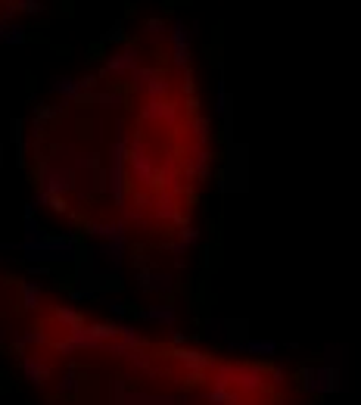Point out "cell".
Returning <instances> with one entry per match:
<instances>
[{"label": "cell", "mask_w": 361, "mask_h": 405, "mask_svg": "<svg viewBox=\"0 0 361 405\" xmlns=\"http://www.w3.org/2000/svg\"><path fill=\"white\" fill-rule=\"evenodd\" d=\"M128 181H131V175H128V125L119 119L115 137L106 153V165H103V194L119 209H128Z\"/></svg>", "instance_id": "obj_1"}, {"label": "cell", "mask_w": 361, "mask_h": 405, "mask_svg": "<svg viewBox=\"0 0 361 405\" xmlns=\"http://www.w3.org/2000/svg\"><path fill=\"white\" fill-rule=\"evenodd\" d=\"M16 253H22L32 265L40 262V265H69V268H75L81 262V256H84V246H81V240L75 234H62V237L47 234L40 240H19Z\"/></svg>", "instance_id": "obj_2"}, {"label": "cell", "mask_w": 361, "mask_h": 405, "mask_svg": "<svg viewBox=\"0 0 361 405\" xmlns=\"http://www.w3.org/2000/svg\"><path fill=\"white\" fill-rule=\"evenodd\" d=\"M128 175H131V181L141 184V187L159 184V162L153 159V153H150L147 141L141 135H134L128 141Z\"/></svg>", "instance_id": "obj_3"}, {"label": "cell", "mask_w": 361, "mask_h": 405, "mask_svg": "<svg viewBox=\"0 0 361 405\" xmlns=\"http://www.w3.org/2000/svg\"><path fill=\"white\" fill-rule=\"evenodd\" d=\"M299 384L305 393H314V396H324V393H336L346 386V371L334 368V364H305L299 371Z\"/></svg>", "instance_id": "obj_4"}, {"label": "cell", "mask_w": 361, "mask_h": 405, "mask_svg": "<svg viewBox=\"0 0 361 405\" xmlns=\"http://www.w3.org/2000/svg\"><path fill=\"white\" fill-rule=\"evenodd\" d=\"M168 60L178 72H187L190 69V60H194V32H190V22L184 19H174L168 25Z\"/></svg>", "instance_id": "obj_5"}, {"label": "cell", "mask_w": 361, "mask_h": 405, "mask_svg": "<svg viewBox=\"0 0 361 405\" xmlns=\"http://www.w3.org/2000/svg\"><path fill=\"white\" fill-rule=\"evenodd\" d=\"M131 88L147 100H165L168 91H172V81L159 66H141L131 75Z\"/></svg>", "instance_id": "obj_6"}, {"label": "cell", "mask_w": 361, "mask_h": 405, "mask_svg": "<svg viewBox=\"0 0 361 405\" xmlns=\"http://www.w3.org/2000/svg\"><path fill=\"white\" fill-rule=\"evenodd\" d=\"M141 69V47L137 44H121V47L109 50L106 62H103V75L109 78H131Z\"/></svg>", "instance_id": "obj_7"}, {"label": "cell", "mask_w": 361, "mask_h": 405, "mask_svg": "<svg viewBox=\"0 0 361 405\" xmlns=\"http://www.w3.org/2000/svg\"><path fill=\"white\" fill-rule=\"evenodd\" d=\"M19 374L32 390H44V386L54 380L50 362H44V356H38V352H22L19 356Z\"/></svg>", "instance_id": "obj_8"}, {"label": "cell", "mask_w": 361, "mask_h": 405, "mask_svg": "<svg viewBox=\"0 0 361 405\" xmlns=\"http://www.w3.org/2000/svg\"><path fill=\"white\" fill-rule=\"evenodd\" d=\"M134 281H137V287H141L143 293H150V297H168V293L174 290V275L172 271H162V268H137Z\"/></svg>", "instance_id": "obj_9"}, {"label": "cell", "mask_w": 361, "mask_h": 405, "mask_svg": "<svg viewBox=\"0 0 361 405\" xmlns=\"http://www.w3.org/2000/svg\"><path fill=\"white\" fill-rule=\"evenodd\" d=\"M224 349L243 352V356H253V358H271L281 352V343L277 340H259V337H231L224 340Z\"/></svg>", "instance_id": "obj_10"}, {"label": "cell", "mask_w": 361, "mask_h": 405, "mask_svg": "<svg viewBox=\"0 0 361 405\" xmlns=\"http://www.w3.org/2000/svg\"><path fill=\"white\" fill-rule=\"evenodd\" d=\"M237 334H243V337H246V324L231 321V318H221V315H212V318H206V321H202L200 337L209 340V343H224V340L237 337Z\"/></svg>", "instance_id": "obj_11"}, {"label": "cell", "mask_w": 361, "mask_h": 405, "mask_svg": "<svg viewBox=\"0 0 361 405\" xmlns=\"http://www.w3.org/2000/svg\"><path fill=\"white\" fill-rule=\"evenodd\" d=\"M172 356H174V362H180L184 368H187V374H190L187 380H200L209 368H215V358L209 356V352H202V349L180 346V349H172Z\"/></svg>", "instance_id": "obj_12"}, {"label": "cell", "mask_w": 361, "mask_h": 405, "mask_svg": "<svg viewBox=\"0 0 361 405\" xmlns=\"http://www.w3.org/2000/svg\"><path fill=\"white\" fill-rule=\"evenodd\" d=\"M141 121L143 125H178V106L172 100H147L141 106Z\"/></svg>", "instance_id": "obj_13"}, {"label": "cell", "mask_w": 361, "mask_h": 405, "mask_svg": "<svg viewBox=\"0 0 361 405\" xmlns=\"http://www.w3.org/2000/svg\"><path fill=\"white\" fill-rule=\"evenodd\" d=\"M50 94L60 97V109L62 106H72V103H81L87 100L84 91H81V81L72 78V75H50Z\"/></svg>", "instance_id": "obj_14"}, {"label": "cell", "mask_w": 361, "mask_h": 405, "mask_svg": "<svg viewBox=\"0 0 361 405\" xmlns=\"http://www.w3.org/2000/svg\"><path fill=\"white\" fill-rule=\"evenodd\" d=\"M7 343L16 352H32V346H47V331L44 327H7Z\"/></svg>", "instance_id": "obj_15"}, {"label": "cell", "mask_w": 361, "mask_h": 405, "mask_svg": "<svg viewBox=\"0 0 361 405\" xmlns=\"http://www.w3.org/2000/svg\"><path fill=\"white\" fill-rule=\"evenodd\" d=\"M137 315V321L143 324H156V327H174L178 324V309L168 303H150V305H141V309L134 312Z\"/></svg>", "instance_id": "obj_16"}, {"label": "cell", "mask_w": 361, "mask_h": 405, "mask_svg": "<svg viewBox=\"0 0 361 405\" xmlns=\"http://www.w3.org/2000/svg\"><path fill=\"white\" fill-rule=\"evenodd\" d=\"M84 234L91 240H125L128 237V222L125 218H97V222L84 224Z\"/></svg>", "instance_id": "obj_17"}, {"label": "cell", "mask_w": 361, "mask_h": 405, "mask_svg": "<svg viewBox=\"0 0 361 405\" xmlns=\"http://www.w3.org/2000/svg\"><path fill=\"white\" fill-rule=\"evenodd\" d=\"M153 212H156L159 222L178 224V228L187 224V212H178V200H174V194H168V190H162V194L153 196Z\"/></svg>", "instance_id": "obj_18"}, {"label": "cell", "mask_w": 361, "mask_h": 405, "mask_svg": "<svg viewBox=\"0 0 361 405\" xmlns=\"http://www.w3.org/2000/svg\"><path fill=\"white\" fill-rule=\"evenodd\" d=\"M212 159L215 156L206 150V143H194V147L187 150V159H184V175L209 178V172H212Z\"/></svg>", "instance_id": "obj_19"}, {"label": "cell", "mask_w": 361, "mask_h": 405, "mask_svg": "<svg viewBox=\"0 0 361 405\" xmlns=\"http://www.w3.org/2000/svg\"><path fill=\"white\" fill-rule=\"evenodd\" d=\"M200 240H202V231L196 228V224H184V228L178 231V237L168 243V253H172L174 259H184L190 250L200 246Z\"/></svg>", "instance_id": "obj_20"}, {"label": "cell", "mask_w": 361, "mask_h": 405, "mask_svg": "<svg viewBox=\"0 0 361 405\" xmlns=\"http://www.w3.org/2000/svg\"><path fill=\"white\" fill-rule=\"evenodd\" d=\"M19 305L25 312L44 309V284L32 281V277H22L19 281Z\"/></svg>", "instance_id": "obj_21"}, {"label": "cell", "mask_w": 361, "mask_h": 405, "mask_svg": "<svg viewBox=\"0 0 361 405\" xmlns=\"http://www.w3.org/2000/svg\"><path fill=\"white\" fill-rule=\"evenodd\" d=\"M28 40V28L16 19H7V16H0V44H7V47H16V44H25Z\"/></svg>", "instance_id": "obj_22"}, {"label": "cell", "mask_w": 361, "mask_h": 405, "mask_svg": "<svg viewBox=\"0 0 361 405\" xmlns=\"http://www.w3.org/2000/svg\"><path fill=\"white\" fill-rule=\"evenodd\" d=\"M54 321L60 324L62 331L66 334H72V331H78V327H84V315H81V309L78 305H56V312H54Z\"/></svg>", "instance_id": "obj_23"}, {"label": "cell", "mask_w": 361, "mask_h": 405, "mask_svg": "<svg viewBox=\"0 0 361 405\" xmlns=\"http://www.w3.org/2000/svg\"><path fill=\"white\" fill-rule=\"evenodd\" d=\"M54 390H56V396H78L81 393V374H78V368L75 364H69L66 371L56 378V384H54Z\"/></svg>", "instance_id": "obj_24"}, {"label": "cell", "mask_w": 361, "mask_h": 405, "mask_svg": "<svg viewBox=\"0 0 361 405\" xmlns=\"http://www.w3.org/2000/svg\"><path fill=\"white\" fill-rule=\"evenodd\" d=\"M87 100L94 103V106H100V109H115V113H121V109H125V94H121L119 88L94 91V94L87 97Z\"/></svg>", "instance_id": "obj_25"}, {"label": "cell", "mask_w": 361, "mask_h": 405, "mask_svg": "<svg viewBox=\"0 0 361 405\" xmlns=\"http://www.w3.org/2000/svg\"><path fill=\"white\" fill-rule=\"evenodd\" d=\"M215 115H218V121H231V94H228V81H224V69H218V88H215Z\"/></svg>", "instance_id": "obj_26"}, {"label": "cell", "mask_w": 361, "mask_h": 405, "mask_svg": "<svg viewBox=\"0 0 361 405\" xmlns=\"http://www.w3.org/2000/svg\"><path fill=\"white\" fill-rule=\"evenodd\" d=\"M125 362L131 364V371L143 374V378H156V374H159V368H156V358L150 356V352H143V349H131V356H128Z\"/></svg>", "instance_id": "obj_27"}, {"label": "cell", "mask_w": 361, "mask_h": 405, "mask_svg": "<svg viewBox=\"0 0 361 405\" xmlns=\"http://www.w3.org/2000/svg\"><path fill=\"white\" fill-rule=\"evenodd\" d=\"M94 303H100L103 309H106L109 315L115 318V321H128V312H131V309H128V305H131V303H128V299L115 297V293H100V297H97Z\"/></svg>", "instance_id": "obj_28"}, {"label": "cell", "mask_w": 361, "mask_h": 405, "mask_svg": "<svg viewBox=\"0 0 361 405\" xmlns=\"http://www.w3.org/2000/svg\"><path fill=\"white\" fill-rule=\"evenodd\" d=\"M119 340L125 346H131V349H143V346H147L143 331L137 327V324H131V321H119Z\"/></svg>", "instance_id": "obj_29"}, {"label": "cell", "mask_w": 361, "mask_h": 405, "mask_svg": "<svg viewBox=\"0 0 361 405\" xmlns=\"http://www.w3.org/2000/svg\"><path fill=\"white\" fill-rule=\"evenodd\" d=\"M125 38H128V32H125V22H113V25H109L106 28V32H103L100 34V44H103V47H121V44H125Z\"/></svg>", "instance_id": "obj_30"}, {"label": "cell", "mask_w": 361, "mask_h": 405, "mask_svg": "<svg viewBox=\"0 0 361 405\" xmlns=\"http://www.w3.org/2000/svg\"><path fill=\"white\" fill-rule=\"evenodd\" d=\"M143 32H147V40H150V44H162V40L168 38V22L159 19V16H153V19L143 22Z\"/></svg>", "instance_id": "obj_31"}, {"label": "cell", "mask_w": 361, "mask_h": 405, "mask_svg": "<svg viewBox=\"0 0 361 405\" xmlns=\"http://www.w3.org/2000/svg\"><path fill=\"white\" fill-rule=\"evenodd\" d=\"M190 131H194V141L196 143H206L209 137H212V119H206V115H190Z\"/></svg>", "instance_id": "obj_32"}, {"label": "cell", "mask_w": 361, "mask_h": 405, "mask_svg": "<svg viewBox=\"0 0 361 405\" xmlns=\"http://www.w3.org/2000/svg\"><path fill=\"white\" fill-rule=\"evenodd\" d=\"M56 109H60V106H50V103H38V106H34V119H32V121L47 131V128H50V121L56 119Z\"/></svg>", "instance_id": "obj_33"}, {"label": "cell", "mask_w": 361, "mask_h": 405, "mask_svg": "<svg viewBox=\"0 0 361 405\" xmlns=\"http://www.w3.org/2000/svg\"><path fill=\"white\" fill-rule=\"evenodd\" d=\"M202 399H206L209 405H237V396H234V393H228L224 386H215V390H209Z\"/></svg>", "instance_id": "obj_34"}, {"label": "cell", "mask_w": 361, "mask_h": 405, "mask_svg": "<svg viewBox=\"0 0 361 405\" xmlns=\"http://www.w3.org/2000/svg\"><path fill=\"white\" fill-rule=\"evenodd\" d=\"M22 231H25V237H22V240H40V237H47V231H44V224L38 222V216L22 218Z\"/></svg>", "instance_id": "obj_35"}, {"label": "cell", "mask_w": 361, "mask_h": 405, "mask_svg": "<svg viewBox=\"0 0 361 405\" xmlns=\"http://www.w3.org/2000/svg\"><path fill=\"white\" fill-rule=\"evenodd\" d=\"M25 135H28V125L22 119H10V143L13 147H19L22 141H25Z\"/></svg>", "instance_id": "obj_36"}, {"label": "cell", "mask_w": 361, "mask_h": 405, "mask_svg": "<svg viewBox=\"0 0 361 405\" xmlns=\"http://www.w3.org/2000/svg\"><path fill=\"white\" fill-rule=\"evenodd\" d=\"M16 10L22 16H40L47 7H44V0H16Z\"/></svg>", "instance_id": "obj_37"}, {"label": "cell", "mask_w": 361, "mask_h": 405, "mask_svg": "<svg viewBox=\"0 0 361 405\" xmlns=\"http://www.w3.org/2000/svg\"><path fill=\"white\" fill-rule=\"evenodd\" d=\"M81 91H84V97H91V94H94V91H100V75H94V72H91V75H81Z\"/></svg>", "instance_id": "obj_38"}, {"label": "cell", "mask_w": 361, "mask_h": 405, "mask_svg": "<svg viewBox=\"0 0 361 405\" xmlns=\"http://www.w3.org/2000/svg\"><path fill=\"white\" fill-rule=\"evenodd\" d=\"M190 340H194V337H190V334H184V331H172V334H168V343H172V349H180V346H187Z\"/></svg>", "instance_id": "obj_39"}, {"label": "cell", "mask_w": 361, "mask_h": 405, "mask_svg": "<svg viewBox=\"0 0 361 405\" xmlns=\"http://www.w3.org/2000/svg\"><path fill=\"white\" fill-rule=\"evenodd\" d=\"M28 277H54V265H28Z\"/></svg>", "instance_id": "obj_40"}, {"label": "cell", "mask_w": 361, "mask_h": 405, "mask_svg": "<svg viewBox=\"0 0 361 405\" xmlns=\"http://www.w3.org/2000/svg\"><path fill=\"white\" fill-rule=\"evenodd\" d=\"M32 202H34V206H50V202H54V196H50L47 194V190H34V196H32Z\"/></svg>", "instance_id": "obj_41"}, {"label": "cell", "mask_w": 361, "mask_h": 405, "mask_svg": "<svg viewBox=\"0 0 361 405\" xmlns=\"http://www.w3.org/2000/svg\"><path fill=\"white\" fill-rule=\"evenodd\" d=\"M287 368H290L287 362H277V364H275V374H271V378H275V384H277V386H281V384H283V378H287Z\"/></svg>", "instance_id": "obj_42"}, {"label": "cell", "mask_w": 361, "mask_h": 405, "mask_svg": "<svg viewBox=\"0 0 361 405\" xmlns=\"http://www.w3.org/2000/svg\"><path fill=\"white\" fill-rule=\"evenodd\" d=\"M50 209H54V212H60V216H66V212H69L66 196H54V202H50Z\"/></svg>", "instance_id": "obj_43"}, {"label": "cell", "mask_w": 361, "mask_h": 405, "mask_svg": "<svg viewBox=\"0 0 361 405\" xmlns=\"http://www.w3.org/2000/svg\"><path fill=\"white\" fill-rule=\"evenodd\" d=\"M187 109H190V115H196L200 113V100H196V97H187Z\"/></svg>", "instance_id": "obj_44"}, {"label": "cell", "mask_w": 361, "mask_h": 405, "mask_svg": "<svg viewBox=\"0 0 361 405\" xmlns=\"http://www.w3.org/2000/svg\"><path fill=\"white\" fill-rule=\"evenodd\" d=\"M190 32H194V38H196V34H202V22L194 19V22H190Z\"/></svg>", "instance_id": "obj_45"}, {"label": "cell", "mask_w": 361, "mask_h": 405, "mask_svg": "<svg viewBox=\"0 0 361 405\" xmlns=\"http://www.w3.org/2000/svg\"><path fill=\"white\" fill-rule=\"evenodd\" d=\"M3 334H7V327H3V321H0V340H3Z\"/></svg>", "instance_id": "obj_46"}]
</instances>
